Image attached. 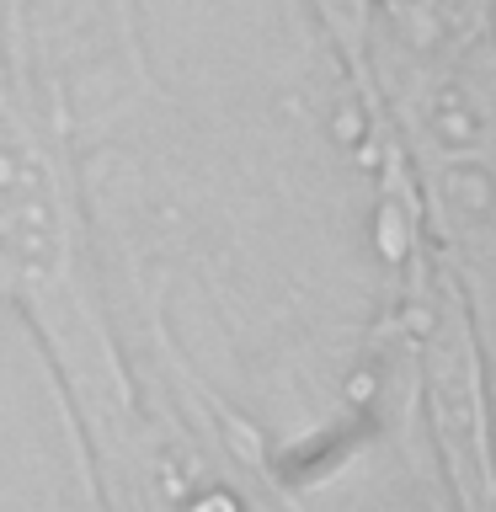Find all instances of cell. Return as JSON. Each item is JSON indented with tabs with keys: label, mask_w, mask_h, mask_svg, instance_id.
Returning <instances> with one entry per match:
<instances>
[{
	"label": "cell",
	"mask_w": 496,
	"mask_h": 512,
	"mask_svg": "<svg viewBox=\"0 0 496 512\" xmlns=\"http://www.w3.org/2000/svg\"><path fill=\"white\" fill-rule=\"evenodd\" d=\"M368 6H374V27L406 48H432L454 32H486V27H459L454 0H368Z\"/></svg>",
	"instance_id": "6da1fadb"
}]
</instances>
